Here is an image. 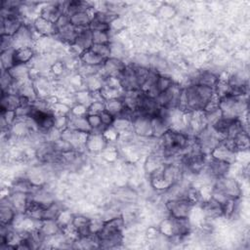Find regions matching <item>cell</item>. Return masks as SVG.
I'll return each mask as SVG.
<instances>
[{"label":"cell","instance_id":"obj_1","mask_svg":"<svg viewBox=\"0 0 250 250\" xmlns=\"http://www.w3.org/2000/svg\"><path fill=\"white\" fill-rule=\"evenodd\" d=\"M215 91L213 88L190 84L182 90L178 109L187 111H203L205 107L214 100Z\"/></svg>","mask_w":250,"mask_h":250},{"label":"cell","instance_id":"obj_2","mask_svg":"<svg viewBox=\"0 0 250 250\" xmlns=\"http://www.w3.org/2000/svg\"><path fill=\"white\" fill-rule=\"evenodd\" d=\"M149 73V68L139 65H128L122 71L119 79L120 87L125 92L141 91Z\"/></svg>","mask_w":250,"mask_h":250},{"label":"cell","instance_id":"obj_3","mask_svg":"<svg viewBox=\"0 0 250 250\" xmlns=\"http://www.w3.org/2000/svg\"><path fill=\"white\" fill-rule=\"evenodd\" d=\"M194 203L187 196L172 198L167 201L166 208L169 215L174 218H188Z\"/></svg>","mask_w":250,"mask_h":250},{"label":"cell","instance_id":"obj_4","mask_svg":"<svg viewBox=\"0 0 250 250\" xmlns=\"http://www.w3.org/2000/svg\"><path fill=\"white\" fill-rule=\"evenodd\" d=\"M214 190L221 193L227 199L237 200L241 196V188L238 183L226 176L217 179Z\"/></svg>","mask_w":250,"mask_h":250},{"label":"cell","instance_id":"obj_5","mask_svg":"<svg viewBox=\"0 0 250 250\" xmlns=\"http://www.w3.org/2000/svg\"><path fill=\"white\" fill-rule=\"evenodd\" d=\"M132 128L135 133L141 136H150L152 135L151 128V118L135 113L132 119Z\"/></svg>","mask_w":250,"mask_h":250},{"label":"cell","instance_id":"obj_6","mask_svg":"<svg viewBox=\"0 0 250 250\" xmlns=\"http://www.w3.org/2000/svg\"><path fill=\"white\" fill-rule=\"evenodd\" d=\"M70 46L78 50L80 55L84 51L91 49V47L93 46V36H92V31L89 29V27L79 29L75 42Z\"/></svg>","mask_w":250,"mask_h":250},{"label":"cell","instance_id":"obj_7","mask_svg":"<svg viewBox=\"0 0 250 250\" xmlns=\"http://www.w3.org/2000/svg\"><path fill=\"white\" fill-rule=\"evenodd\" d=\"M13 37L14 49L31 47L32 44V33L27 25L22 24L21 28L16 32Z\"/></svg>","mask_w":250,"mask_h":250},{"label":"cell","instance_id":"obj_8","mask_svg":"<svg viewBox=\"0 0 250 250\" xmlns=\"http://www.w3.org/2000/svg\"><path fill=\"white\" fill-rule=\"evenodd\" d=\"M101 67L103 68V70H104L106 77L118 78L122 71L125 69L126 65L121 60L110 57L104 61V64Z\"/></svg>","mask_w":250,"mask_h":250},{"label":"cell","instance_id":"obj_9","mask_svg":"<svg viewBox=\"0 0 250 250\" xmlns=\"http://www.w3.org/2000/svg\"><path fill=\"white\" fill-rule=\"evenodd\" d=\"M210 154L212 155L213 158L221 160V161H225L231 165V163L235 160L236 152L234 150H232L231 148H229V146H227L221 141L218 144V146L216 147H214V149L210 152Z\"/></svg>","mask_w":250,"mask_h":250},{"label":"cell","instance_id":"obj_10","mask_svg":"<svg viewBox=\"0 0 250 250\" xmlns=\"http://www.w3.org/2000/svg\"><path fill=\"white\" fill-rule=\"evenodd\" d=\"M21 105V96L15 93H4L1 96V112L15 111Z\"/></svg>","mask_w":250,"mask_h":250},{"label":"cell","instance_id":"obj_11","mask_svg":"<svg viewBox=\"0 0 250 250\" xmlns=\"http://www.w3.org/2000/svg\"><path fill=\"white\" fill-rule=\"evenodd\" d=\"M34 29L44 36H55L57 33V28L55 23L43 19L42 17H38L35 19L33 22Z\"/></svg>","mask_w":250,"mask_h":250},{"label":"cell","instance_id":"obj_12","mask_svg":"<svg viewBox=\"0 0 250 250\" xmlns=\"http://www.w3.org/2000/svg\"><path fill=\"white\" fill-rule=\"evenodd\" d=\"M229 167L230 164L212 157V161L208 164V172L210 173L211 176L219 179L227 175V173L229 170Z\"/></svg>","mask_w":250,"mask_h":250},{"label":"cell","instance_id":"obj_13","mask_svg":"<svg viewBox=\"0 0 250 250\" xmlns=\"http://www.w3.org/2000/svg\"><path fill=\"white\" fill-rule=\"evenodd\" d=\"M92 19H93V17L90 16L88 10L80 11V12H77V13L69 16V20H70L71 24L73 26H75L76 28H78V29L88 28Z\"/></svg>","mask_w":250,"mask_h":250},{"label":"cell","instance_id":"obj_14","mask_svg":"<svg viewBox=\"0 0 250 250\" xmlns=\"http://www.w3.org/2000/svg\"><path fill=\"white\" fill-rule=\"evenodd\" d=\"M16 210L11 205L9 199L7 198V202L4 203V200L2 199L1 207H0V219H1V225L3 226H10L14 220L16 219Z\"/></svg>","mask_w":250,"mask_h":250},{"label":"cell","instance_id":"obj_15","mask_svg":"<svg viewBox=\"0 0 250 250\" xmlns=\"http://www.w3.org/2000/svg\"><path fill=\"white\" fill-rule=\"evenodd\" d=\"M219 78L217 75H215L213 72L211 71H203L198 73L194 80L192 81L191 84H197V85H202V86H206V87H210V88H215L217 83L219 82Z\"/></svg>","mask_w":250,"mask_h":250},{"label":"cell","instance_id":"obj_16","mask_svg":"<svg viewBox=\"0 0 250 250\" xmlns=\"http://www.w3.org/2000/svg\"><path fill=\"white\" fill-rule=\"evenodd\" d=\"M80 60L86 66H90V67L102 66L105 61L91 49L84 51L80 55Z\"/></svg>","mask_w":250,"mask_h":250},{"label":"cell","instance_id":"obj_17","mask_svg":"<svg viewBox=\"0 0 250 250\" xmlns=\"http://www.w3.org/2000/svg\"><path fill=\"white\" fill-rule=\"evenodd\" d=\"M62 13L59 7V4L48 5L41 10L40 17H42L43 19H45L53 23H56L57 21L59 20V18L62 16Z\"/></svg>","mask_w":250,"mask_h":250},{"label":"cell","instance_id":"obj_18","mask_svg":"<svg viewBox=\"0 0 250 250\" xmlns=\"http://www.w3.org/2000/svg\"><path fill=\"white\" fill-rule=\"evenodd\" d=\"M32 56H33V51L31 47L14 49V58H15L16 64H25L31 60Z\"/></svg>","mask_w":250,"mask_h":250},{"label":"cell","instance_id":"obj_19","mask_svg":"<svg viewBox=\"0 0 250 250\" xmlns=\"http://www.w3.org/2000/svg\"><path fill=\"white\" fill-rule=\"evenodd\" d=\"M125 104L123 103V100L114 98L110 100H106L104 102V110L110 113L115 118L120 114L122 109L124 108Z\"/></svg>","mask_w":250,"mask_h":250},{"label":"cell","instance_id":"obj_20","mask_svg":"<svg viewBox=\"0 0 250 250\" xmlns=\"http://www.w3.org/2000/svg\"><path fill=\"white\" fill-rule=\"evenodd\" d=\"M33 188H33L32 183L26 179L17 180L12 187L13 192H21V193H25V194L32 193Z\"/></svg>","mask_w":250,"mask_h":250},{"label":"cell","instance_id":"obj_21","mask_svg":"<svg viewBox=\"0 0 250 250\" xmlns=\"http://www.w3.org/2000/svg\"><path fill=\"white\" fill-rule=\"evenodd\" d=\"M62 210L61 208V206L56 203L55 201H53L52 203H50L49 205L46 206L45 210H44V214H43V220H58L60 215L62 214Z\"/></svg>","mask_w":250,"mask_h":250},{"label":"cell","instance_id":"obj_22","mask_svg":"<svg viewBox=\"0 0 250 250\" xmlns=\"http://www.w3.org/2000/svg\"><path fill=\"white\" fill-rule=\"evenodd\" d=\"M14 58V49H10L5 52H1V65L2 69L9 70L15 65Z\"/></svg>","mask_w":250,"mask_h":250},{"label":"cell","instance_id":"obj_23","mask_svg":"<svg viewBox=\"0 0 250 250\" xmlns=\"http://www.w3.org/2000/svg\"><path fill=\"white\" fill-rule=\"evenodd\" d=\"M91 50L104 60L110 58L111 55V47L109 44H93Z\"/></svg>","mask_w":250,"mask_h":250},{"label":"cell","instance_id":"obj_24","mask_svg":"<svg viewBox=\"0 0 250 250\" xmlns=\"http://www.w3.org/2000/svg\"><path fill=\"white\" fill-rule=\"evenodd\" d=\"M172 84H174L172 78L159 74V76L156 80V83H155V88H156L158 94H160V93L166 91Z\"/></svg>","mask_w":250,"mask_h":250},{"label":"cell","instance_id":"obj_25","mask_svg":"<svg viewBox=\"0 0 250 250\" xmlns=\"http://www.w3.org/2000/svg\"><path fill=\"white\" fill-rule=\"evenodd\" d=\"M14 80L15 79L12 77V75L9 72V70L2 69V73H1V88H2V92L8 93L9 92V88L12 87Z\"/></svg>","mask_w":250,"mask_h":250},{"label":"cell","instance_id":"obj_26","mask_svg":"<svg viewBox=\"0 0 250 250\" xmlns=\"http://www.w3.org/2000/svg\"><path fill=\"white\" fill-rule=\"evenodd\" d=\"M93 44H109L108 31H92Z\"/></svg>","mask_w":250,"mask_h":250},{"label":"cell","instance_id":"obj_27","mask_svg":"<svg viewBox=\"0 0 250 250\" xmlns=\"http://www.w3.org/2000/svg\"><path fill=\"white\" fill-rule=\"evenodd\" d=\"M89 29L91 31H108L110 29V24L102 22L96 19H92L90 24H89Z\"/></svg>","mask_w":250,"mask_h":250},{"label":"cell","instance_id":"obj_28","mask_svg":"<svg viewBox=\"0 0 250 250\" xmlns=\"http://www.w3.org/2000/svg\"><path fill=\"white\" fill-rule=\"evenodd\" d=\"M86 116H87L88 122H89V124H90V126H91L93 131L101 130L102 128L104 129V127L102 125L100 114H87Z\"/></svg>","mask_w":250,"mask_h":250},{"label":"cell","instance_id":"obj_29","mask_svg":"<svg viewBox=\"0 0 250 250\" xmlns=\"http://www.w3.org/2000/svg\"><path fill=\"white\" fill-rule=\"evenodd\" d=\"M101 116V121H102V125L104 127V129L109 128V126L113 125V122L115 120V117L112 116L110 113H108L107 111L104 110L103 112L100 113Z\"/></svg>","mask_w":250,"mask_h":250},{"label":"cell","instance_id":"obj_30","mask_svg":"<svg viewBox=\"0 0 250 250\" xmlns=\"http://www.w3.org/2000/svg\"><path fill=\"white\" fill-rule=\"evenodd\" d=\"M14 49L13 37L9 35H1V52Z\"/></svg>","mask_w":250,"mask_h":250}]
</instances>
